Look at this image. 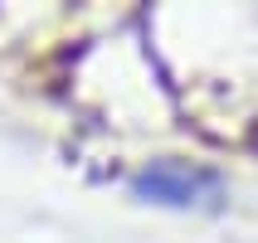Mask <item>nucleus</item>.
Returning <instances> with one entry per match:
<instances>
[{
    "label": "nucleus",
    "instance_id": "nucleus-1",
    "mask_svg": "<svg viewBox=\"0 0 258 243\" xmlns=\"http://www.w3.org/2000/svg\"><path fill=\"white\" fill-rule=\"evenodd\" d=\"M132 190L137 200L166 204V209H200V204H215L224 185L215 171L190 166V160H151L146 171L132 175Z\"/></svg>",
    "mask_w": 258,
    "mask_h": 243
}]
</instances>
